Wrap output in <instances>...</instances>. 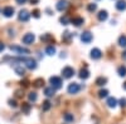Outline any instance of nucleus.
I'll return each instance as SVG.
<instances>
[{
    "mask_svg": "<svg viewBox=\"0 0 126 124\" xmlns=\"http://www.w3.org/2000/svg\"><path fill=\"white\" fill-rule=\"evenodd\" d=\"M12 59V61H19V63H23L25 68L30 69V70H34L37 69V60L33 58H25V56H19V58H9Z\"/></svg>",
    "mask_w": 126,
    "mask_h": 124,
    "instance_id": "nucleus-1",
    "label": "nucleus"
},
{
    "mask_svg": "<svg viewBox=\"0 0 126 124\" xmlns=\"http://www.w3.org/2000/svg\"><path fill=\"white\" fill-rule=\"evenodd\" d=\"M10 50H12V51H15V53L19 54V55H27V54H30L29 49L23 48V46H19V45H10Z\"/></svg>",
    "mask_w": 126,
    "mask_h": 124,
    "instance_id": "nucleus-2",
    "label": "nucleus"
},
{
    "mask_svg": "<svg viewBox=\"0 0 126 124\" xmlns=\"http://www.w3.org/2000/svg\"><path fill=\"white\" fill-rule=\"evenodd\" d=\"M75 69H73L72 67H64L62 69V77L64 78V79H69V78H72L73 75H75Z\"/></svg>",
    "mask_w": 126,
    "mask_h": 124,
    "instance_id": "nucleus-3",
    "label": "nucleus"
},
{
    "mask_svg": "<svg viewBox=\"0 0 126 124\" xmlns=\"http://www.w3.org/2000/svg\"><path fill=\"white\" fill-rule=\"evenodd\" d=\"M49 83H50V87H53L54 89H61L62 88V79L59 78V77H50V79H49Z\"/></svg>",
    "mask_w": 126,
    "mask_h": 124,
    "instance_id": "nucleus-4",
    "label": "nucleus"
},
{
    "mask_svg": "<svg viewBox=\"0 0 126 124\" xmlns=\"http://www.w3.org/2000/svg\"><path fill=\"white\" fill-rule=\"evenodd\" d=\"M81 90V85L78 84V83H71V84L68 85L67 88V91H68V94H77V93Z\"/></svg>",
    "mask_w": 126,
    "mask_h": 124,
    "instance_id": "nucleus-5",
    "label": "nucleus"
},
{
    "mask_svg": "<svg viewBox=\"0 0 126 124\" xmlns=\"http://www.w3.org/2000/svg\"><path fill=\"white\" fill-rule=\"evenodd\" d=\"M34 40H35V36H34V34H32V33H27V34L22 38V41H23L24 44H27V45L33 44Z\"/></svg>",
    "mask_w": 126,
    "mask_h": 124,
    "instance_id": "nucleus-6",
    "label": "nucleus"
},
{
    "mask_svg": "<svg viewBox=\"0 0 126 124\" xmlns=\"http://www.w3.org/2000/svg\"><path fill=\"white\" fill-rule=\"evenodd\" d=\"M92 39H93V36L90 32H85L81 35V40H82V43H85V44H90L92 41Z\"/></svg>",
    "mask_w": 126,
    "mask_h": 124,
    "instance_id": "nucleus-7",
    "label": "nucleus"
},
{
    "mask_svg": "<svg viewBox=\"0 0 126 124\" xmlns=\"http://www.w3.org/2000/svg\"><path fill=\"white\" fill-rule=\"evenodd\" d=\"M90 56H91L92 59H94V60H97V59H100V58L102 56V51H101L98 48H93V49L91 50Z\"/></svg>",
    "mask_w": 126,
    "mask_h": 124,
    "instance_id": "nucleus-8",
    "label": "nucleus"
},
{
    "mask_svg": "<svg viewBox=\"0 0 126 124\" xmlns=\"http://www.w3.org/2000/svg\"><path fill=\"white\" fill-rule=\"evenodd\" d=\"M3 15L6 16V18H10L14 15V8L13 6H5L3 9Z\"/></svg>",
    "mask_w": 126,
    "mask_h": 124,
    "instance_id": "nucleus-9",
    "label": "nucleus"
},
{
    "mask_svg": "<svg viewBox=\"0 0 126 124\" xmlns=\"http://www.w3.org/2000/svg\"><path fill=\"white\" fill-rule=\"evenodd\" d=\"M29 18H30V14L27 10H20V13H19V20L20 22H28Z\"/></svg>",
    "mask_w": 126,
    "mask_h": 124,
    "instance_id": "nucleus-10",
    "label": "nucleus"
},
{
    "mask_svg": "<svg viewBox=\"0 0 126 124\" xmlns=\"http://www.w3.org/2000/svg\"><path fill=\"white\" fill-rule=\"evenodd\" d=\"M67 8H68L67 0H59V1L57 3V10H59V11H63V10H66Z\"/></svg>",
    "mask_w": 126,
    "mask_h": 124,
    "instance_id": "nucleus-11",
    "label": "nucleus"
},
{
    "mask_svg": "<svg viewBox=\"0 0 126 124\" xmlns=\"http://www.w3.org/2000/svg\"><path fill=\"white\" fill-rule=\"evenodd\" d=\"M106 104H107V107L109 108H115L117 104H119V101H117V99L116 98H113V97H110L109 99H107V101H106Z\"/></svg>",
    "mask_w": 126,
    "mask_h": 124,
    "instance_id": "nucleus-12",
    "label": "nucleus"
},
{
    "mask_svg": "<svg viewBox=\"0 0 126 124\" xmlns=\"http://www.w3.org/2000/svg\"><path fill=\"white\" fill-rule=\"evenodd\" d=\"M40 40L44 41V43H54V38L50 34H43L40 36Z\"/></svg>",
    "mask_w": 126,
    "mask_h": 124,
    "instance_id": "nucleus-13",
    "label": "nucleus"
},
{
    "mask_svg": "<svg viewBox=\"0 0 126 124\" xmlns=\"http://www.w3.org/2000/svg\"><path fill=\"white\" fill-rule=\"evenodd\" d=\"M14 70H15V73L20 77H24L25 75V68L23 65H15L14 67Z\"/></svg>",
    "mask_w": 126,
    "mask_h": 124,
    "instance_id": "nucleus-14",
    "label": "nucleus"
},
{
    "mask_svg": "<svg viewBox=\"0 0 126 124\" xmlns=\"http://www.w3.org/2000/svg\"><path fill=\"white\" fill-rule=\"evenodd\" d=\"M79 78L81 79H87V78H90V71H88V69L87 68H82L81 70H79Z\"/></svg>",
    "mask_w": 126,
    "mask_h": 124,
    "instance_id": "nucleus-15",
    "label": "nucleus"
},
{
    "mask_svg": "<svg viewBox=\"0 0 126 124\" xmlns=\"http://www.w3.org/2000/svg\"><path fill=\"white\" fill-rule=\"evenodd\" d=\"M115 6H116V9L120 10V11H124V10H126V0H119Z\"/></svg>",
    "mask_w": 126,
    "mask_h": 124,
    "instance_id": "nucleus-16",
    "label": "nucleus"
},
{
    "mask_svg": "<svg viewBox=\"0 0 126 124\" xmlns=\"http://www.w3.org/2000/svg\"><path fill=\"white\" fill-rule=\"evenodd\" d=\"M44 94H46L48 98L53 97V95L56 94V89H54L53 87H47V88L44 89Z\"/></svg>",
    "mask_w": 126,
    "mask_h": 124,
    "instance_id": "nucleus-17",
    "label": "nucleus"
},
{
    "mask_svg": "<svg viewBox=\"0 0 126 124\" xmlns=\"http://www.w3.org/2000/svg\"><path fill=\"white\" fill-rule=\"evenodd\" d=\"M83 18H79V16H76V18H73L72 20H71V23L73 24V25H76V26H79V25H82L83 24Z\"/></svg>",
    "mask_w": 126,
    "mask_h": 124,
    "instance_id": "nucleus-18",
    "label": "nucleus"
},
{
    "mask_svg": "<svg viewBox=\"0 0 126 124\" xmlns=\"http://www.w3.org/2000/svg\"><path fill=\"white\" fill-rule=\"evenodd\" d=\"M107 11H106V10H101V11L98 13V15H97V18H98V20H100V22H105V20H106L107 19Z\"/></svg>",
    "mask_w": 126,
    "mask_h": 124,
    "instance_id": "nucleus-19",
    "label": "nucleus"
},
{
    "mask_svg": "<svg viewBox=\"0 0 126 124\" xmlns=\"http://www.w3.org/2000/svg\"><path fill=\"white\" fill-rule=\"evenodd\" d=\"M30 109H32V104H29V103H23L22 104V112L25 113V114H28Z\"/></svg>",
    "mask_w": 126,
    "mask_h": 124,
    "instance_id": "nucleus-20",
    "label": "nucleus"
},
{
    "mask_svg": "<svg viewBox=\"0 0 126 124\" xmlns=\"http://www.w3.org/2000/svg\"><path fill=\"white\" fill-rule=\"evenodd\" d=\"M71 39H72V34H71L69 32H64V33H63V35H62V40H63V41L69 43Z\"/></svg>",
    "mask_w": 126,
    "mask_h": 124,
    "instance_id": "nucleus-21",
    "label": "nucleus"
},
{
    "mask_svg": "<svg viewBox=\"0 0 126 124\" xmlns=\"http://www.w3.org/2000/svg\"><path fill=\"white\" fill-rule=\"evenodd\" d=\"M46 54L47 55H54L56 54V48L53 45H49L46 48Z\"/></svg>",
    "mask_w": 126,
    "mask_h": 124,
    "instance_id": "nucleus-22",
    "label": "nucleus"
},
{
    "mask_svg": "<svg viewBox=\"0 0 126 124\" xmlns=\"http://www.w3.org/2000/svg\"><path fill=\"white\" fill-rule=\"evenodd\" d=\"M33 85H34L35 88H40V87H43V85H44V80L42 79V78H38V79H35V80L33 81Z\"/></svg>",
    "mask_w": 126,
    "mask_h": 124,
    "instance_id": "nucleus-23",
    "label": "nucleus"
},
{
    "mask_svg": "<svg viewBox=\"0 0 126 124\" xmlns=\"http://www.w3.org/2000/svg\"><path fill=\"white\" fill-rule=\"evenodd\" d=\"M106 83H107V79H106V78H103V77H100V78L96 79V85H98V87L105 85Z\"/></svg>",
    "mask_w": 126,
    "mask_h": 124,
    "instance_id": "nucleus-24",
    "label": "nucleus"
},
{
    "mask_svg": "<svg viewBox=\"0 0 126 124\" xmlns=\"http://www.w3.org/2000/svg\"><path fill=\"white\" fill-rule=\"evenodd\" d=\"M63 118H64V120H66L67 123H73V120H75V117H73L72 113H66Z\"/></svg>",
    "mask_w": 126,
    "mask_h": 124,
    "instance_id": "nucleus-25",
    "label": "nucleus"
},
{
    "mask_svg": "<svg viewBox=\"0 0 126 124\" xmlns=\"http://www.w3.org/2000/svg\"><path fill=\"white\" fill-rule=\"evenodd\" d=\"M117 74L120 77H126V67L125 65H121L117 68Z\"/></svg>",
    "mask_w": 126,
    "mask_h": 124,
    "instance_id": "nucleus-26",
    "label": "nucleus"
},
{
    "mask_svg": "<svg viewBox=\"0 0 126 124\" xmlns=\"http://www.w3.org/2000/svg\"><path fill=\"white\" fill-rule=\"evenodd\" d=\"M28 99H29V101H35V100L38 99L37 93H35V91H30L29 94H28Z\"/></svg>",
    "mask_w": 126,
    "mask_h": 124,
    "instance_id": "nucleus-27",
    "label": "nucleus"
},
{
    "mask_svg": "<svg viewBox=\"0 0 126 124\" xmlns=\"http://www.w3.org/2000/svg\"><path fill=\"white\" fill-rule=\"evenodd\" d=\"M52 108V103L49 101V100H46L44 103H43V107H42V109H43V112H48L49 109Z\"/></svg>",
    "mask_w": 126,
    "mask_h": 124,
    "instance_id": "nucleus-28",
    "label": "nucleus"
},
{
    "mask_svg": "<svg viewBox=\"0 0 126 124\" xmlns=\"http://www.w3.org/2000/svg\"><path fill=\"white\" fill-rule=\"evenodd\" d=\"M119 45L120 46H126V35H121L120 38H119Z\"/></svg>",
    "mask_w": 126,
    "mask_h": 124,
    "instance_id": "nucleus-29",
    "label": "nucleus"
},
{
    "mask_svg": "<svg viewBox=\"0 0 126 124\" xmlns=\"http://www.w3.org/2000/svg\"><path fill=\"white\" fill-rule=\"evenodd\" d=\"M109 95V90H106V89H101L100 91H98V97L102 99V98H106Z\"/></svg>",
    "mask_w": 126,
    "mask_h": 124,
    "instance_id": "nucleus-30",
    "label": "nucleus"
},
{
    "mask_svg": "<svg viewBox=\"0 0 126 124\" xmlns=\"http://www.w3.org/2000/svg\"><path fill=\"white\" fill-rule=\"evenodd\" d=\"M96 9H97V5L96 4H88V6H87V10L90 13H93V11H96Z\"/></svg>",
    "mask_w": 126,
    "mask_h": 124,
    "instance_id": "nucleus-31",
    "label": "nucleus"
},
{
    "mask_svg": "<svg viewBox=\"0 0 126 124\" xmlns=\"http://www.w3.org/2000/svg\"><path fill=\"white\" fill-rule=\"evenodd\" d=\"M59 22H61L63 25H68V24H69V19H68L67 16H62V18L59 19Z\"/></svg>",
    "mask_w": 126,
    "mask_h": 124,
    "instance_id": "nucleus-32",
    "label": "nucleus"
},
{
    "mask_svg": "<svg viewBox=\"0 0 126 124\" xmlns=\"http://www.w3.org/2000/svg\"><path fill=\"white\" fill-rule=\"evenodd\" d=\"M8 103H9V105H10V107H13V108H16V107H18V103H16L15 99H9Z\"/></svg>",
    "mask_w": 126,
    "mask_h": 124,
    "instance_id": "nucleus-33",
    "label": "nucleus"
},
{
    "mask_svg": "<svg viewBox=\"0 0 126 124\" xmlns=\"http://www.w3.org/2000/svg\"><path fill=\"white\" fill-rule=\"evenodd\" d=\"M119 104H120L122 108H125V107H126V99H125V98H121V99L119 100Z\"/></svg>",
    "mask_w": 126,
    "mask_h": 124,
    "instance_id": "nucleus-34",
    "label": "nucleus"
},
{
    "mask_svg": "<svg viewBox=\"0 0 126 124\" xmlns=\"http://www.w3.org/2000/svg\"><path fill=\"white\" fill-rule=\"evenodd\" d=\"M20 84H22L23 88H27V87H29V81L25 79V80H22V81H20Z\"/></svg>",
    "mask_w": 126,
    "mask_h": 124,
    "instance_id": "nucleus-35",
    "label": "nucleus"
},
{
    "mask_svg": "<svg viewBox=\"0 0 126 124\" xmlns=\"http://www.w3.org/2000/svg\"><path fill=\"white\" fill-rule=\"evenodd\" d=\"M22 93H23L22 90H16V91H15V97H16V98H20V97H23V94H22Z\"/></svg>",
    "mask_w": 126,
    "mask_h": 124,
    "instance_id": "nucleus-36",
    "label": "nucleus"
},
{
    "mask_svg": "<svg viewBox=\"0 0 126 124\" xmlns=\"http://www.w3.org/2000/svg\"><path fill=\"white\" fill-rule=\"evenodd\" d=\"M33 16H34V18H37V19L40 16V14H39V10H34V11H33Z\"/></svg>",
    "mask_w": 126,
    "mask_h": 124,
    "instance_id": "nucleus-37",
    "label": "nucleus"
},
{
    "mask_svg": "<svg viewBox=\"0 0 126 124\" xmlns=\"http://www.w3.org/2000/svg\"><path fill=\"white\" fill-rule=\"evenodd\" d=\"M15 1H16V4H19V5H23V4L27 3V0H15Z\"/></svg>",
    "mask_w": 126,
    "mask_h": 124,
    "instance_id": "nucleus-38",
    "label": "nucleus"
},
{
    "mask_svg": "<svg viewBox=\"0 0 126 124\" xmlns=\"http://www.w3.org/2000/svg\"><path fill=\"white\" fill-rule=\"evenodd\" d=\"M4 49H5V45H4L3 43H0V53H1V51H3Z\"/></svg>",
    "mask_w": 126,
    "mask_h": 124,
    "instance_id": "nucleus-39",
    "label": "nucleus"
},
{
    "mask_svg": "<svg viewBox=\"0 0 126 124\" xmlns=\"http://www.w3.org/2000/svg\"><path fill=\"white\" fill-rule=\"evenodd\" d=\"M122 59H124V60H126V50L122 53Z\"/></svg>",
    "mask_w": 126,
    "mask_h": 124,
    "instance_id": "nucleus-40",
    "label": "nucleus"
},
{
    "mask_svg": "<svg viewBox=\"0 0 126 124\" xmlns=\"http://www.w3.org/2000/svg\"><path fill=\"white\" fill-rule=\"evenodd\" d=\"M38 1H39V0H30L32 4H38Z\"/></svg>",
    "mask_w": 126,
    "mask_h": 124,
    "instance_id": "nucleus-41",
    "label": "nucleus"
},
{
    "mask_svg": "<svg viewBox=\"0 0 126 124\" xmlns=\"http://www.w3.org/2000/svg\"><path fill=\"white\" fill-rule=\"evenodd\" d=\"M46 11H47V13H48V14H49V15H50V14H52V11H50V9H47V10H46Z\"/></svg>",
    "mask_w": 126,
    "mask_h": 124,
    "instance_id": "nucleus-42",
    "label": "nucleus"
},
{
    "mask_svg": "<svg viewBox=\"0 0 126 124\" xmlns=\"http://www.w3.org/2000/svg\"><path fill=\"white\" fill-rule=\"evenodd\" d=\"M122 88H124V89H125V90H126V81H125V83H124V85H122Z\"/></svg>",
    "mask_w": 126,
    "mask_h": 124,
    "instance_id": "nucleus-43",
    "label": "nucleus"
},
{
    "mask_svg": "<svg viewBox=\"0 0 126 124\" xmlns=\"http://www.w3.org/2000/svg\"><path fill=\"white\" fill-rule=\"evenodd\" d=\"M0 11H1V10H0Z\"/></svg>",
    "mask_w": 126,
    "mask_h": 124,
    "instance_id": "nucleus-44",
    "label": "nucleus"
}]
</instances>
